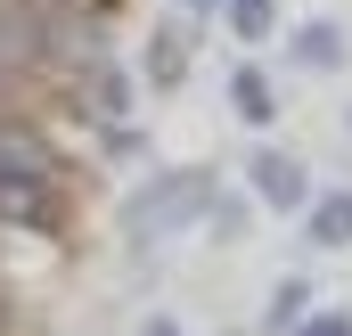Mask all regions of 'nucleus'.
<instances>
[{"label": "nucleus", "mask_w": 352, "mask_h": 336, "mask_svg": "<svg viewBox=\"0 0 352 336\" xmlns=\"http://www.w3.org/2000/svg\"><path fill=\"white\" fill-rule=\"evenodd\" d=\"M205 205H213V172L188 165V172H156L140 197H131V230L140 238H173L188 222H205Z\"/></svg>", "instance_id": "obj_1"}, {"label": "nucleus", "mask_w": 352, "mask_h": 336, "mask_svg": "<svg viewBox=\"0 0 352 336\" xmlns=\"http://www.w3.org/2000/svg\"><path fill=\"white\" fill-rule=\"evenodd\" d=\"M0 222H16V230H58V180L0 172Z\"/></svg>", "instance_id": "obj_2"}, {"label": "nucleus", "mask_w": 352, "mask_h": 336, "mask_svg": "<svg viewBox=\"0 0 352 336\" xmlns=\"http://www.w3.org/2000/svg\"><path fill=\"white\" fill-rule=\"evenodd\" d=\"M254 197L287 213V205H303V197H311V180H303V165H295V156H278V148H263V156H254Z\"/></svg>", "instance_id": "obj_3"}, {"label": "nucleus", "mask_w": 352, "mask_h": 336, "mask_svg": "<svg viewBox=\"0 0 352 336\" xmlns=\"http://www.w3.org/2000/svg\"><path fill=\"white\" fill-rule=\"evenodd\" d=\"M0 172L58 180V156H50V140H41V132H25V123H0Z\"/></svg>", "instance_id": "obj_4"}, {"label": "nucleus", "mask_w": 352, "mask_h": 336, "mask_svg": "<svg viewBox=\"0 0 352 336\" xmlns=\"http://www.w3.org/2000/svg\"><path fill=\"white\" fill-rule=\"evenodd\" d=\"M295 66H311V74H336V66H344V25L311 17V25L295 33Z\"/></svg>", "instance_id": "obj_5"}, {"label": "nucleus", "mask_w": 352, "mask_h": 336, "mask_svg": "<svg viewBox=\"0 0 352 336\" xmlns=\"http://www.w3.org/2000/svg\"><path fill=\"white\" fill-rule=\"evenodd\" d=\"M33 58H41V17L0 8V74H16V66H33Z\"/></svg>", "instance_id": "obj_6"}, {"label": "nucleus", "mask_w": 352, "mask_h": 336, "mask_svg": "<svg viewBox=\"0 0 352 336\" xmlns=\"http://www.w3.org/2000/svg\"><path fill=\"white\" fill-rule=\"evenodd\" d=\"M230 107H238L246 123H270V115H278V83H270L263 66H238V74H230Z\"/></svg>", "instance_id": "obj_7"}, {"label": "nucleus", "mask_w": 352, "mask_h": 336, "mask_svg": "<svg viewBox=\"0 0 352 336\" xmlns=\"http://www.w3.org/2000/svg\"><path fill=\"white\" fill-rule=\"evenodd\" d=\"M311 246H352V189L311 197Z\"/></svg>", "instance_id": "obj_8"}, {"label": "nucleus", "mask_w": 352, "mask_h": 336, "mask_svg": "<svg viewBox=\"0 0 352 336\" xmlns=\"http://www.w3.org/2000/svg\"><path fill=\"white\" fill-rule=\"evenodd\" d=\"M303 312H311V279H278V287H270V328L287 336Z\"/></svg>", "instance_id": "obj_9"}, {"label": "nucleus", "mask_w": 352, "mask_h": 336, "mask_svg": "<svg viewBox=\"0 0 352 336\" xmlns=\"http://www.w3.org/2000/svg\"><path fill=\"white\" fill-rule=\"evenodd\" d=\"M230 33H238V41H270V33H278V8H270V0H230Z\"/></svg>", "instance_id": "obj_10"}, {"label": "nucleus", "mask_w": 352, "mask_h": 336, "mask_svg": "<svg viewBox=\"0 0 352 336\" xmlns=\"http://www.w3.org/2000/svg\"><path fill=\"white\" fill-rule=\"evenodd\" d=\"M148 74H156V90H173L180 74H188V50H180V33H164V41L148 50Z\"/></svg>", "instance_id": "obj_11"}, {"label": "nucleus", "mask_w": 352, "mask_h": 336, "mask_svg": "<svg viewBox=\"0 0 352 336\" xmlns=\"http://www.w3.org/2000/svg\"><path fill=\"white\" fill-rule=\"evenodd\" d=\"M287 336H352V312H320V320H295Z\"/></svg>", "instance_id": "obj_12"}, {"label": "nucleus", "mask_w": 352, "mask_h": 336, "mask_svg": "<svg viewBox=\"0 0 352 336\" xmlns=\"http://www.w3.org/2000/svg\"><path fill=\"white\" fill-rule=\"evenodd\" d=\"M90 98H98V115H123V74H98Z\"/></svg>", "instance_id": "obj_13"}, {"label": "nucleus", "mask_w": 352, "mask_h": 336, "mask_svg": "<svg viewBox=\"0 0 352 336\" xmlns=\"http://www.w3.org/2000/svg\"><path fill=\"white\" fill-rule=\"evenodd\" d=\"M148 336H180V328H173V320H164V312H156V320H148Z\"/></svg>", "instance_id": "obj_14"}, {"label": "nucleus", "mask_w": 352, "mask_h": 336, "mask_svg": "<svg viewBox=\"0 0 352 336\" xmlns=\"http://www.w3.org/2000/svg\"><path fill=\"white\" fill-rule=\"evenodd\" d=\"M188 8H213V0H188Z\"/></svg>", "instance_id": "obj_15"}]
</instances>
